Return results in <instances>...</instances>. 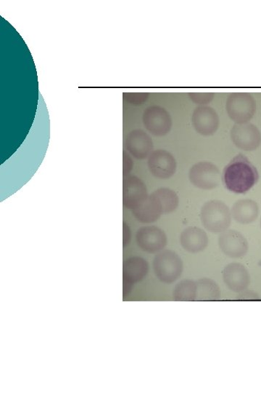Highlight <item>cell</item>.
Listing matches in <instances>:
<instances>
[{
    "mask_svg": "<svg viewBox=\"0 0 261 393\" xmlns=\"http://www.w3.org/2000/svg\"><path fill=\"white\" fill-rule=\"evenodd\" d=\"M257 169L244 155L235 156L223 170L222 180L225 187L236 194L250 191L258 183Z\"/></svg>",
    "mask_w": 261,
    "mask_h": 393,
    "instance_id": "1",
    "label": "cell"
},
{
    "mask_svg": "<svg viewBox=\"0 0 261 393\" xmlns=\"http://www.w3.org/2000/svg\"><path fill=\"white\" fill-rule=\"evenodd\" d=\"M232 213L225 203L213 200L204 203L200 210V220L204 228L212 234H222L232 223Z\"/></svg>",
    "mask_w": 261,
    "mask_h": 393,
    "instance_id": "2",
    "label": "cell"
},
{
    "mask_svg": "<svg viewBox=\"0 0 261 393\" xmlns=\"http://www.w3.org/2000/svg\"><path fill=\"white\" fill-rule=\"evenodd\" d=\"M154 271L157 278L165 284L176 282L183 273V262L172 250H163L155 257Z\"/></svg>",
    "mask_w": 261,
    "mask_h": 393,
    "instance_id": "3",
    "label": "cell"
},
{
    "mask_svg": "<svg viewBox=\"0 0 261 393\" xmlns=\"http://www.w3.org/2000/svg\"><path fill=\"white\" fill-rule=\"evenodd\" d=\"M226 110L235 124L248 123L256 113V101L251 94L232 93L227 99Z\"/></svg>",
    "mask_w": 261,
    "mask_h": 393,
    "instance_id": "4",
    "label": "cell"
},
{
    "mask_svg": "<svg viewBox=\"0 0 261 393\" xmlns=\"http://www.w3.org/2000/svg\"><path fill=\"white\" fill-rule=\"evenodd\" d=\"M142 122L147 131L158 137L170 134L173 126L170 113L160 106L147 107L143 113Z\"/></svg>",
    "mask_w": 261,
    "mask_h": 393,
    "instance_id": "5",
    "label": "cell"
},
{
    "mask_svg": "<svg viewBox=\"0 0 261 393\" xmlns=\"http://www.w3.org/2000/svg\"><path fill=\"white\" fill-rule=\"evenodd\" d=\"M218 168L209 162H202L195 164L189 171L191 183L196 187L211 190L216 188L221 181Z\"/></svg>",
    "mask_w": 261,
    "mask_h": 393,
    "instance_id": "6",
    "label": "cell"
},
{
    "mask_svg": "<svg viewBox=\"0 0 261 393\" xmlns=\"http://www.w3.org/2000/svg\"><path fill=\"white\" fill-rule=\"evenodd\" d=\"M230 136L234 145L241 150L252 152L261 145V134L255 124L250 122L235 124Z\"/></svg>",
    "mask_w": 261,
    "mask_h": 393,
    "instance_id": "7",
    "label": "cell"
},
{
    "mask_svg": "<svg viewBox=\"0 0 261 393\" xmlns=\"http://www.w3.org/2000/svg\"><path fill=\"white\" fill-rule=\"evenodd\" d=\"M137 245L148 254H158L167 245L165 231L156 226H145L137 230L136 235Z\"/></svg>",
    "mask_w": 261,
    "mask_h": 393,
    "instance_id": "8",
    "label": "cell"
},
{
    "mask_svg": "<svg viewBox=\"0 0 261 393\" xmlns=\"http://www.w3.org/2000/svg\"><path fill=\"white\" fill-rule=\"evenodd\" d=\"M147 166L152 175L159 180H169L177 168L174 156L164 150H154L148 157Z\"/></svg>",
    "mask_w": 261,
    "mask_h": 393,
    "instance_id": "9",
    "label": "cell"
},
{
    "mask_svg": "<svg viewBox=\"0 0 261 393\" xmlns=\"http://www.w3.org/2000/svg\"><path fill=\"white\" fill-rule=\"evenodd\" d=\"M218 246L223 255L234 259L245 257L249 245L245 236L234 229H228L220 234Z\"/></svg>",
    "mask_w": 261,
    "mask_h": 393,
    "instance_id": "10",
    "label": "cell"
},
{
    "mask_svg": "<svg viewBox=\"0 0 261 393\" xmlns=\"http://www.w3.org/2000/svg\"><path fill=\"white\" fill-rule=\"evenodd\" d=\"M145 184L136 176H125L123 181V204L125 208L135 210L147 199Z\"/></svg>",
    "mask_w": 261,
    "mask_h": 393,
    "instance_id": "11",
    "label": "cell"
},
{
    "mask_svg": "<svg viewBox=\"0 0 261 393\" xmlns=\"http://www.w3.org/2000/svg\"><path fill=\"white\" fill-rule=\"evenodd\" d=\"M192 123L195 130L200 135H214L219 128L220 120L218 113L210 106H198L192 115Z\"/></svg>",
    "mask_w": 261,
    "mask_h": 393,
    "instance_id": "12",
    "label": "cell"
},
{
    "mask_svg": "<svg viewBox=\"0 0 261 393\" xmlns=\"http://www.w3.org/2000/svg\"><path fill=\"white\" fill-rule=\"evenodd\" d=\"M223 280L230 290L240 293L248 290L251 276L247 268L240 263L228 264L222 273Z\"/></svg>",
    "mask_w": 261,
    "mask_h": 393,
    "instance_id": "13",
    "label": "cell"
},
{
    "mask_svg": "<svg viewBox=\"0 0 261 393\" xmlns=\"http://www.w3.org/2000/svg\"><path fill=\"white\" fill-rule=\"evenodd\" d=\"M125 147L127 152L137 159L148 158L154 151L151 137L141 129L130 131L126 136Z\"/></svg>",
    "mask_w": 261,
    "mask_h": 393,
    "instance_id": "14",
    "label": "cell"
},
{
    "mask_svg": "<svg viewBox=\"0 0 261 393\" xmlns=\"http://www.w3.org/2000/svg\"><path fill=\"white\" fill-rule=\"evenodd\" d=\"M209 239L206 231L197 227L184 229L180 236V243L185 251L197 254L206 249Z\"/></svg>",
    "mask_w": 261,
    "mask_h": 393,
    "instance_id": "15",
    "label": "cell"
},
{
    "mask_svg": "<svg viewBox=\"0 0 261 393\" xmlns=\"http://www.w3.org/2000/svg\"><path fill=\"white\" fill-rule=\"evenodd\" d=\"M133 213L135 218L143 224L156 222L164 214L163 206L154 192L141 206L133 210Z\"/></svg>",
    "mask_w": 261,
    "mask_h": 393,
    "instance_id": "16",
    "label": "cell"
},
{
    "mask_svg": "<svg viewBox=\"0 0 261 393\" xmlns=\"http://www.w3.org/2000/svg\"><path fill=\"white\" fill-rule=\"evenodd\" d=\"M149 272L146 259L134 257L127 259L123 264V280L135 285L144 280Z\"/></svg>",
    "mask_w": 261,
    "mask_h": 393,
    "instance_id": "17",
    "label": "cell"
},
{
    "mask_svg": "<svg viewBox=\"0 0 261 393\" xmlns=\"http://www.w3.org/2000/svg\"><path fill=\"white\" fill-rule=\"evenodd\" d=\"M232 217L238 223L249 224L254 222L259 215L258 203L251 199H242L237 201L232 209Z\"/></svg>",
    "mask_w": 261,
    "mask_h": 393,
    "instance_id": "18",
    "label": "cell"
},
{
    "mask_svg": "<svg viewBox=\"0 0 261 393\" xmlns=\"http://www.w3.org/2000/svg\"><path fill=\"white\" fill-rule=\"evenodd\" d=\"M197 285L194 280L186 279L179 282L174 289L173 299L177 301H192L197 300Z\"/></svg>",
    "mask_w": 261,
    "mask_h": 393,
    "instance_id": "19",
    "label": "cell"
},
{
    "mask_svg": "<svg viewBox=\"0 0 261 393\" xmlns=\"http://www.w3.org/2000/svg\"><path fill=\"white\" fill-rule=\"evenodd\" d=\"M196 283L197 285V300L213 301L220 299L221 290L218 284L214 280L204 278L198 280Z\"/></svg>",
    "mask_w": 261,
    "mask_h": 393,
    "instance_id": "20",
    "label": "cell"
},
{
    "mask_svg": "<svg viewBox=\"0 0 261 393\" xmlns=\"http://www.w3.org/2000/svg\"><path fill=\"white\" fill-rule=\"evenodd\" d=\"M154 193L160 201L164 214L173 213L178 208L179 204V196L173 190L162 187L154 191Z\"/></svg>",
    "mask_w": 261,
    "mask_h": 393,
    "instance_id": "21",
    "label": "cell"
},
{
    "mask_svg": "<svg viewBox=\"0 0 261 393\" xmlns=\"http://www.w3.org/2000/svg\"><path fill=\"white\" fill-rule=\"evenodd\" d=\"M189 98L191 100L199 106H207L214 99L215 94L214 93H189Z\"/></svg>",
    "mask_w": 261,
    "mask_h": 393,
    "instance_id": "22",
    "label": "cell"
},
{
    "mask_svg": "<svg viewBox=\"0 0 261 393\" xmlns=\"http://www.w3.org/2000/svg\"><path fill=\"white\" fill-rule=\"evenodd\" d=\"M150 94L147 93H125L124 100L130 104L141 105L146 102Z\"/></svg>",
    "mask_w": 261,
    "mask_h": 393,
    "instance_id": "23",
    "label": "cell"
},
{
    "mask_svg": "<svg viewBox=\"0 0 261 393\" xmlns=\"http://www.w3.org/2000/svg\"><path fill=\"white\" fill-rule=\"evenodd\" d=\"M134 167V162L130 154L128 152H123V175L127 176L133 171Z\"/></svg>",
    "mask_w": 261,
    "mask_h": 393,
    "instance_id": "24",
    "label": "cell"
},
{
    "mask_svg": "<svg viewBox=\"0 0 261 393\" xmlns=\"http://www.w3.org/2000/svg\"><path fill=\"white\" fill-rule=\"evenodd\" d=\"M132 240V231L128 224L123 223V246L125 248L128 246Z\"/></svg>",
    "mask_w": 261,
    "mask_h": 393,
    "instance_id": "25",
    "label": "cell"
},
{
    "mask_svg": "<svg viewBox=\"0 0 261 393\" xmlns=\"http://www.w3.org/2000/svg\"><path fill=\"white\" fill-rule=\"evenodd\" d=\"M237 299L241 300L258 299L259 296L255 292L247 290L244 292L239 293Z\"/></svg>",
    "mask_w": 261,
    "mask_h": 393,
    "instance_id": "26",
    "label": "cell"
},
{
    "mask_svg": "<svg viewBox=\"0 0 261 393\" xmlns=\"http://www.w3.org/2000/svg\"><path fill=\"white\" fill-rule=\"evenodd\" d=\"M134 285L123 280V295L124 296H126L129 294L130 292H132L133 289Z\"/></svg>",
    "mask_w": 261,
    "mask_h": 393,
    "instance_id": "27",
    "label": "cell"
},
{
    "mask_svg": "<svg viewBox=\"0 0 261 393\" xmlns=\"http://www.w3.org/2000/svg\"><path fill=\"white\" fill-rule=\"evenodd\" d=\"M260 227H261V220H260Z\"/></svg>",
    "mask_w": 261,
    "mask_h": 393,
    "instance_id": "28",
    "label": "cell"
}]
</instances>
